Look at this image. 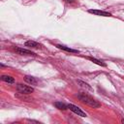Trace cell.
Here are the masks:
<instances>
[{
  "label": "cell",
  "mask_w": 124,
  "mask_h": 124,
  "mask_svg": "<svg viewBox=\"0 0 124 124\" xmlns=\"http://www.w3.org/2000/svg\"><path fill=\"white\" fill-rule=\"evenodd\" d=\"M1 79L5 82H8V83H14L15 82V78L11 76H7V75H3L1 76Z\"/></svg>",
  "instance_id": "8fae6325"
},
{
  "label": "cell",
  "mask_w": 124,
  "mask_h": 124,
  "mask_svg": "<svg viewBox=\"0 0 124 124\" xmlns=\"http://www.w3.org/2000/svg\"><path fill=\"white\" fill-rule=\"evenodd\" d=\"M56 46H57L58 48H60V49H63V50H65V51H68V52L78 53V50H77V49H73V48H71V47H68V46H62V45H57Z\"/></svg>",
  "instance_id": "30bf717a"
},
{
  "label": "cell",
  "mask_w": 124,
  "mask_h": 124,
  "mask_svg": "<svg viewBox=\"0 0 124 124\" xmlns=\"http://www.w3.org/2000/svg\"><path fill=\"white\" fill-rule=\"evenodd\" d=\"M24 45H25V46L31 47V48H39L41 46V45L35 41H27V42H25Z\"/></svg>",
  "instance_id": "8992f818"
},
{
  "label": "cell",
  "mask_w": 124,
  "mask_h": 124,
  "mask_svg": "<svg viewBox=\"0 0 124 124\" xmlns=\"http://www.w3.org/2000/svg\"><path fill=\"white\" fill-rule=\"evenodd\" d=\"M15 51L16 52H17L18 54H20V55H36L33 51H31V50H29V49H26V48H22V47H15Z\"/></svg>",
  "instance_id": "277c9868"
},
{
  "label": "cell",
  "mask_w": 124,
  "mask_h": 124,
  "mask_svg": "<svg viewBox=\"0 0 124 124\" xmlns=\"http://www.w3.org/2000/svg\"><path fill=\"white\" fill-rule=\"evenodd\" d=\"M54 106L56 107V108H58L60 110H66V109L69 108H68V105H66V104H64L62 102H55L54 103Z\"/></svg>",
  "instance_id": "9c48e42d"
},
{
  "label": "cell",
  "mask_w": 124,
  "mask_h": 124,
  "mask_svg": "<svg viewBox=\"0 0 124 124\" xmlns=\"http://www.w3.org/2000/svg\"><path fill=\"white\" fill-rule=\"evenodd\" d=\"M87 59H89L90 61H92L93 63H95V64H97V65H99V66H103V67H106V66H107L106 63H104L103 61L98 60V59H96V58H94V57H87Z\"/></svg>",
  "instance_id": "7c38bea8"
},
{
  "label": "cell",
  "mask_w": 124,
  "mask_h": 124,
  "mask_svg": "<svg viewBox=\"0 0 124 124\" xmlns=\"http://www.w3.org/2000/svg\"><path fill=\"white\" fill-rule=\"evenodd\" d=\"M16 90L20 93V94H30L32 92H34V88L22 83H17L16 84Z\"/></svg>",
  "instance_id": "7a4b0ae2"
},
{
  "label": "cell",
  "mask_w": 124,
  "mask_h": 124,
  "mask_svg": "<svg viewBox=\"0 0 124 124\" xmlns=\"http://www.w3.org/2000/svg\"><path fill=\"white\" fill-rule=\"evenodd\" d=\"M68 108H70V110H72L73 112H75L76 114H78V116H81V117H85L86 116V113L84 111H82L78 107L73 105V104H69L68 105Z\"/></svg>",
  "instance_id": "3957f363"
},
{
  "label": "cell",
  "mask_w": 124,
  "mask_h": 124,
  "mask_svg": "<svg viewBox=\"0 0 124 124\" xmlns=\"http://www.w3.org/2000/svg\"><path fill=\"white\" fill-rule=\"evenodd\" d=\"M77 82H78V84L79 85V86H81L82 88H85L86 90H88V91H93V88L87 83V82H85V81H82V80H79V79H78L77 80Z\"/></svg>",
  "instance_id": "ba28073f"
},
{
  "label": "cell",
  "mask_w": 124,
  "mask_h": 124,
  "mask_svg": "<svg viewBox=\"0 0 124 124\" xmlns=\"http://www.w3.org/2000/svg\"><path fill=\"white\" fill-rule=\"evenodd\" d=\"M90 14L96 15V16H111V14L105 12V11H100V10H89L88 11Z\"/></svg>",
  "instance_id": "5b68a950"
},
{
  "label": "cell",
  "mask_w": 124,
  "mask_h": 124,
  "mask_svg": "<svg viewBox=\"0 0 124 124\" xmlns=\"http://www.w3.org/2000/svg\"><path fill=\"white\" fill-rule=\"evenodd\" d=\"M24 80H25L28 84H31V85H36V84L38 83L37 79H36L34 77H32V76H25V77H24Z\"/></svg>",
  "instance_id": "52a82bcc"
},
{
  "label": "cell",
  "mask_w": 124,
  "mask_h": 124,
  "mask_svg": "<svg viewBox=\"0 0 124 124\" xmlns=\"http://www.w3.org/2000/svg\"><path fill=\"white\" fill-rule=\"evenodd\" d=\"M78 98L82 102V103H84L85 105H87V106H89V107H91V108H100V103L99 102H97L95 99H93L90 95H88L87 93H84V92H79V93H78Z\"/></svg>",
  "instance_id": "6da1fadb"
}]
</instances>
